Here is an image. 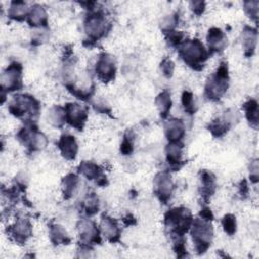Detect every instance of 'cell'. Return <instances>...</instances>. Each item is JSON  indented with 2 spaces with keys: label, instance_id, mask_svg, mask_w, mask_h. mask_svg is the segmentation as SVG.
<instances>
[{
  "label": "cell",
  "instance_id": "obj_1",
  "mask_svg": "<svg viewBox=\"0 0 259 259\" xmlns=\"http://www.w3.org/2000/svg\"><path fill=\"white\" fill-rule=\"evenodd\" d=\"M193 217L191 211L184 206L169 209L164 215L165 230L170 237H184L190 230Z\"/></svg>",
  "mask_w": 259,
  "mask_h": 259
},
{
  "label": "cell",
  "instance_id": "obj_2",
  "mask_svg": "<svg viewBox=\"0 0 259 259\" xmlns=\"http://www.w3.org/2000/svg\"><path fill=\"white\" fill-rule=\"evenodd\" d=\"M178 54L182 61L194 70H201L209 57L207 49L198 38L184 39L178 47Z\"/></svg>",
  "mask_w": 259,
  "mask_h": 259
},
{
  "label": "cell",
  "instance_id": "obj_3",
  "mask_svg": "<svg viewBox=\"0 0 259 259\" xmlns=\"http://www.w3.org/2000/svg\"><path fill=\"white\" fill-rule=\"evenodd\" d=\"M40 110V104L36 98L29 94H16L8 103V111L25 122L33 121Z\"/></svg>",
  "mask_w": 259,
  "mask_h": 259
},
{
  "label": "cell",
  "instance_id": "obj_4",
  "mask_svg": "<svg viewBox=\"0 0 259 259\" xmlns=\"http://www.w3.org/2000/svg\"><path fill=\"white\" fill-rule=\"evenodd\" d=\"M110 22L101 10L91 9L84 19L83 27L86 40L91 45L101 39L110 29Z\"/></svg>",
  "mask_w": 259,
  "mask_h": 259
},
{
  "label": "cell",
  "instance_id": "obj_5",
  "mask_svg": "<svg viewBox=\"0 0 259 259\" xmlns=\"http://www.w3.org/2000/svg\"><path fill=\"white\" fill-rule=\"evenodd\" d=\"M229 87V68L226 62H222L217 71L210 75L204 86V95L211 101L220 100Z\"/></svg>",
  "mask_w": 259,
  "mask_h": 259
},
{
  "label": "cell",
  "instance_id": "obj_6",
  "mask_svg": "<svg viewBox=\"0 0 259 259\" xmlns=\"http://www.w3.org/2000/svg\"><path fill=\"white\" fill-rule=\"evenodd\" d=\"M190 234L194 244V249L198 254H203L210 247L213 238V228L211 221L198 217L193 219Z\"/></svg>",
  "mask_w": 259,
  "mask_h": 259
},
{
  "label": "cell",
  "instance_id": "obj_7",
  "mask_svg": "<svg viewBox=\"0 0 259 259\" xmlns=\"http://www.w3.org/2000/svg\"><path fill=\"white\" fill-rule=\"evenodd\" d=\"M17 139L29 152L40 151L48 145L47 137L38 131L34 121L25 122L24 126L17 133Z\"/></svg>",
  "mask_w": 259,
  "mask_h": 259
},
{
  "label": "cell",
  "instance_id": "obj_8",
  "mask_svg": "<svg viewBox=\"0 0 259 259\" xmlns=\"http://www.w3.org/2000/svg\"><path fill=\"white\" fill-rule=\"evenodd\" d=\"M3 92H12L22 88V66L18 62H12L2 72L0 77Z\"/></svg>",
  "mask_w": 259,
  "mask_h": 259
},
{
  "label": "cell",
  "instance_id": "obj_9",
  "mask_svg": "<svg viewBox=\"0 0 259 259\" xmlns=\"http://www.w3.org/2000/svg\"><path fill=\"white\" fill-rule=\"evenodd\" d=\"M174 188V182L168 171H161L156 174L153 181V190L154 194L162 203L166 204L170 200Z\"/></svg>",
  "mask_w": 259,
  "mask_h": 259
},
{
  "label": "cell",
  "instance_id": "obj_10",
  "mask_svg": "<svg viewBox=\"0 0 259 259\" xmlns=\"http://www.w3.org/2000/svg\"><path fill=\"white\" fill-rule=\"evenodd\" d=\"M78 234L79 240L81 245H86L92 247V245L100 244L101 237H100V229L96 226V224L88 219L83 218L78 223Z\"/></svg>",
  "mask_w": 259,
  "mask_h": 259
},
{
  "label": "cell",
  "instance_id": "obj_11",
  "mask_svg": "<svg viewBox=\"0 0 259 259\" xmlns=\"http://www.w3.org/2000/svg\"><path fill=\"white\" fill-rule=\"evenodd\" d=\"M66 122L74 128L83 130L88 118V108L77 102H69L64 106Z\"/></svg>",
  "mask_w": 259,
  "mask_h": 259
},
{
  "label": "cell",
  "instance_id": "obj_12",
  "mask_svg": "<svg viewBox=\"0 0 259 259\" xmlns=\"http://www.w3.org/2000/svg\"><path fill=\"white\" fill-rule=\"evenodd\" d=\"M115 72L116 67L113 57L106 53L100 54L95 63V73L98 79L104 83H108L114 79Z\"/></svg>",
  "mask_w": 259,
  "mask_h": 259
},
{
  "label": "cell",
  "instance_id": "obj_13",
  "mask_svg": "<svg viewBox=\"0 0 259 259\" xmlns=\"http://www.w3.org/2000/svg\"><path fill=\"white\" fill-rule=\"evenodd\" d=\"M9 235L18 244L25 243L32 235V226L29 219L25 217L18 218L15 223L10 226Z\"/></svg>",
  "mask_w": 259,
  "mask_h": 259
},
{
  "label": "cell",
  "instance_id": "obj_14",
  "mask_svg": "<svg viewBox=\"0 0 259 259\" xmlns=\"http://www.w3.org/2000/svg\"><path fill=\"white\" fill-rule=\"evenodd\" d=\"M100 232L105 239L111 243H117L120 239V228L116 220L108 214L103 213L100 220Z\"/></svg>",
  "mask_w": 259,
  "mask_h": 259
},
{
  "label": "cell",
  "instance_id": "obj_15",
  "mask_svg": "<svg viewBox=\"0 0 259 259\" xmlns=\"http://www.w3.org/2000/svg\"><path fill=\"white\" fill-rule=\"evenodd\" d=\"M166 161L171 169L178 170L184 164L183 161V144L179 142H169L165 148Z\"/></svg>",
  "mask_w": 259,
  "mask_h": 259
},
{
  "label": "cell",
  "instance_id": "obj_16",
  "mask_svg": "<svg viewBox=\"0 0 259 259\" xmlns=\"http://www.w3.org/2000/svg\"><path fill=\"white\" fill-rule=\"evenodd\" d=\"M78 172L86 177L88 180H95L100 186L106 184V177L102 169L91 161H82L78 166Z\"/></svg>",
  "mask_w": 259,
  "mask_h": 259
},
{
  "label": "cell",
  "instance_id": "obj_17",
  "mask_svg": "<svg viewBox=\"0 0 259 259\" xmlns=\"http://www.w3.org/2000/svg\"><path fill=\"white\" fill-rule=\"evenodd\" d=\"M206 41H207V51L209 55L213 53H220L224 51L227 46V36L225 32L219 27H210L206 34Z\"/></svg>",
  "mask_w": 259,
  "mask_h": 259
},
{
  "label": "cell",
  "instance_id": "obj_18",
  "mask_svg": "<svg viewBox=\"0 0 259 259\" xmlns=\"http://www.w3.org/2000/svg\"><path fill=\"white\" fill-rule=\"evenodd\" d=\"M57 146L60 150L61 155L69 161L75 160L78 153V144L74 136L64 134L58 140Z\"/></svg>",
  "mask_w": 259,
  "mask_h": 259
},
{
  "label": "cell",
  "instance_id": "obj_19",
  "mask_svg": "<svg viewBox=\"0 0 259 259\" xmlns=\"http://www.w3.org/2000/svg\"><path fill=\"white\" fill-rule=\"evenodd\" d=\"M199 193L205 203H207L215 191V176L208 170H202L199 173Z\"/></svg>",
  "mask_w": 259,
  "mask_h": 259
},
{
  "label": "cell",
  "instance_id": "obj_20",
  "mask_svg": "<svg viewBox=\"0 0 259 259\" xmlns=\"http://www.w3.org/2000/svg\"><path fill=\"white\" fill-rule=\"evenodd\" d=\"M164 132L169 142H179L185 134L184 121L180 118L172 117L165 122Z\"/></svg>",
  "mask_w": 259,
  "mask_h": 259
},
{
  "label": "cell",
  "instance_id": "obj_21",
  "mask_svg": "<svg viewBox=\"0 0 259 259\" xmlns=\"http://www.w3.org/2000/svg\"><path fill=\"white\" fill-rule=\"evenodd\" d=\"M27 23L34 28H47L48 26V13L45 7L40 4H33L29 8L27 15Z\"/></svg>",
  "mask_w": 259,
  "mask_h": 259
},
{
  "label": "cell",
  "instance_id": "obj_22",
  "mask_svg": "<svg viewBox=\"0 0 259 259\" xmlns=\"http://www.w3.org/2000/svg\"><path fill=\"white\" fill-rule=\"evenodd\" d=\"M242 48L244 50V55L246 57H251L255 53L257 40H258V31L255 27L252 26H244L242 34Z\"/></svg>",
  "mask_w": 259,
  "mask_h": 259
},
{
  "label": "cell",
  "instance_id": "obj_23",
  "mask_svg": "<svg viewBox=\"0 0 259 259\" xmlns=\"http://www.w3.org/2000/svg\"><path fill=\"white\" fill-rule=\"evenodd\" d=\"M233 121H234V117L231 116L230 113H228L223 117H219L212 120L208 125V131L213 137L221 138L229 131Z\"/></svg>",
  "mask_w": 259,
  "mask_h": 259
},
{
  "label": "cell",
  "instance_id": "obj_24",
  "mask_svg": "<svg viewBox=\"0 0 259 259\" xmlns=\"http://www.w3.org/2000/svg\"><path fill=\"white\" fill-rule=\"evenodd\" d=\"M50 240L54 245H68L71 243V237L66 229L59 224H52L49 228Z\"/></svg>",
  "mask_w": 259,
  "mask_h": 259
},
{
  "label": "cell",
  "instance_id": "obj_25",
  "mask_svg": "<svg viewBox=\"0 0 259 259\" xmlns=\"http://www.w3.org/2000/svg\"><path fill=\"white\" fill-rule=\"evenodd\" d=\"M79 184H80V180L76 174L74 173L67 174L62 179V193L64 198L65 199L72 198L76 194Z\"/></svg>",
  "mask_w": 259,
  "mask_h": 259
},
{
  "label": "cell",
  "instance_id": "obj_26",
  "mask_svg": "<svg viewBox=\"0 0 259 259\" xmlns=\"http://www.w3.org/2000/svg\"><path fill=\"white\" fill-rule=\"evenodd\" d=\"M29 8L24 1H12L7 10V15L10 19L21 21L27 18Z\"/></svg>",
  "mask_w": 259,
  "mask_h": 259
},
{
  "label": "cell",
  "instance_id": "obj_27",
  "mask_svg": "<svg viewBox=\"0 0 259 259\" xmlns=\"http://www.w3.org/2000/svg\"><path fill=\"white\" fill-rule=\"evenodd\" d=\"M243 109L245 112V116L249 121L250 125L254 128L258 127L259 123V109L258 102L255 99H249L243 104Z\"/></svg>",
  "mask_w": 259,
  "mask_h": 259
},
{
  "label": "cell",
  "instance_id": "obj_28",
  "mask_svg": "<svg viewBox=\"0 0 259 259\" xmlns=\"http://www.w3.org/2000/svg\"><path fill=\"white\" fill-rule=\"evenodd\" d=\"M155 104L158 108L160 116L162 118H166L172 106V99H171L170 92L168 90H164L160 92L155 99Z\"/></svg>",
  "mask_w": 259,
  "mask_h": 259
},
{
  "label": "cell",
  "instance_id": "obj_29",
  "mask_svg": "<svg viewBox=\"0 0 259 259\" xmlns=\"http://www.w3.org/2000/svg\"><path fill=\"white\" fill-rule=\"evenodd\" d=\"M48 122L54 127H62L66 123V115L64 107L60 105H55L48 110L47 113Z\"/></svg>",
  "mask_w": 259,
  "mask_h": 259
},
{
  "label": "cell",
  "instance_id": "obj_30",
  "mask_svg": "<svg viewBox=\"0 0 259 259\" xmlns=\"http://www.w3.org/2000/svg\"><path fill=\"white\" fill-rule=\"evenodd\" d=\"M82 207L87 217H91V215H94L95 213H97L98 209H99V200H98L97 195L94 192L88 193L87 196L85 197V199L83 200Z\"/></svg>",
  "mask_w": 259,
  "mask_h": 259
},
{
  "label": "cell",
  "instance_id": "obj_31",
  "mask_svg": "<svg viewBox=\"0 0 259 259\" xmlns=\"http://www.w3.org/2000/svg\"><path fill=\"white\" fill-rule=\"evenodd\" d=\"M181 103L183 106V109L188 114H194L196 111V104L193 97V94L191 91L184 90L181 95Z\"/></svg>",
  "mask_w": 259,
  "mask_h": 259
},
{
  "label": "cell",
  "instance_id": "obj_32",
  "mask_svg": "<svg viewBox=\"0 0 259 259\" xmlns=\"http://www.w3.org/2000/svg\"><path fill=\"white\" fill-rule=\"evenodd\" d=\"M222 227L226 234L233 236L237 231V221L236 217L232 213H227L222 219Z\"/></svg>",
  "mask_w": 259,
  "mask_h": 259
},
{
  "label": "cell",
  "instance_id": "obj_33",
  "mask_svg": "<svg viewBox=\"0 0 259 259\" xmlns=\"http://www.w3.org/2000/svg\"><path fill=\"white\" fill-rule=\"evenodd\" d=\"M258 6H259V2L257 0H251V1L244 2L245 13L255 23H257V21H258Z\"/></svg>",
  "mask_w": 259,
  "mask_h": 259
},
{
  "label": "cell",
  "instance_id": "obj_34",
  "mask_svg": "<svg viewBox=\"0 0 259 259\" xmlns=\"http://www.w3.org/2000/svg\"><path fill=\"white\" fill-rule=\"evenodd\" d=\"M166 40L168 42L169 46L171 47H179L181 45V42L184 40V34L181 31H177V30H170V31H166L164 32Z\"/></svg>",
  "mask_w": 259,
  "mask_h": 259
},
{
  "label": "cell",
  "instance_id": "obj_35",
  "mask_svg": "<svg viewBox=\"0 0 259 259\" xmlns=\"http://www.w3.org/2000/svg\"><path fill=\"white\" fill-rule=\"evenodd\" d=\"M133 151H134V136L130 132H126L120 144V153L126 156V155H131Z\"/></svg>",
  "mask_w": 259,
  "mask_h": 259
},
{
  "label": "cell",
  "instance_id": "obj_36",
  "mask_svg": "<svg viewBox=\"0 0 259 259\" xmlns=\"http://www.w3.org/2000/svg\"><path fill=\"white\" fill-rule=\"evenodd\" d=\"M179 21V14L177 12L172 13L168 16H166L163 21H162V31L166 32V31H170V30H174L176 25L178 24Z\"/></svg>",
  "mask_w": 259,
  "mask_h": 259
},
{
  "label": "cell",
  "instance_id": "obj_37",
  "mask_svg": "<svg viewBox=\"0 0 259 259\" xmlns=\"http://www.w3.org/2000/svg\"><path fill=\"white\" fill-rule=\"evenodd\" d=\"M174 68H175V65H174L173 61L169 58H164L160 64L161 72H162L163 76L166 78L172 77V75L174 73Z\"/></svg>",
  "mask_w": 259,
  "mask_h": 259
},
{
  "label": "cell",
  "instance_id": "obj_38",
  "mask_svg": "<svg viewBox=\"0 0 259 259\" xmlns=\"http://www.w3.org/2000/svg\"><path fill=\"white\" fill-rule=\"evenodd\" d=\"M38 30L34 31L31 37V42L34 45H39L42 44L47 38H48V34L47 31L44 30L45 28H37Z\"/></svg>",
  "mask_w": 259,
  "mask_h": 259
},
{
  "label": "cell",
  "instance_id": "obj_39",
  "mask_svg": "<svg viewBox=\"0 0 259 259\" xmlns=\"http://www.w3.org/2000/svg\"><path fill=\"white\" fill-rule=\"evenodd\" d=\"M250 179L253 183H257L259 181V166L258 160L255 159L251 162L250 165Z\"/></svg>",
  "mask_w": 259,
  "mask_h": 259
},
{
  "label": "cell",
  "instance_id": "obj_40",
  "mask_svg": "<svg viewBox=\"0 0 259 259\" xmlns=\"http://www.w3.org/2000/svg\"><path fill=\"white\" fill-rule=\"evenodd\" d=\"M190 8L196 15H201L205 9V3L203 1H192L190 2Z\"/></svg>",
  "mask_w": 259,
  "mask_h": 259
},
{
  "label": "cell",
  "instance_id": "obj_41",
  "mask_svg": "<svg viewBox=\"0 0 259 259\" xmlns=\"http://www.w3.org/2000/svg\"><path fill=\"white\" fill-rule=\"evenodd\" d=\"M199 217H201L202 219H205L207 221H212L213 220V213L212 211L210 210V208L208 207H203L200 212H199Z\"/></svg>",
  "mask_w": 259,
  "mask_h": 259
},
{
  "label": "cell",
  "instance_id": "obj_42",
  "mask_svg": "<svg viewBox=\"0 0 259 259\" xmlns=\"http://www.w3.org/2000/svg\"><path fill=\"white\" fill-rule=\"evenodd\" d=\"M248 190H249V188H248V184H247L246 180H242L240 185H239V192H240V194L241 195H247Z\"/></svg>",
  "mask_w": 259,
  "mask_h": 259
},
{
  "label": "cell",
  "instance_id": "obj_43",
  "mask_svg": "<svg viewBox=\"0 0 259 259\" xmlns=\"http://www.w3.org/2000/svg\"><path fill=\"white\" fill-rule=\"evenodd\" d=\"M122 221H123V223H124L126 226H133V225L136 224V219H135L131 213L126 214V215L122 219Z\"/></svg>",
  "mask_w": 259,
  "mask_h": 259
}]
</instances>
